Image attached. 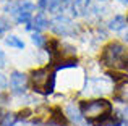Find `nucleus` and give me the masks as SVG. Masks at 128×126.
<instances>
[{
    "label": "nucleus",
    "instance_id": "1",
    "mask_svg": "<svg viewBox=\"0 0 128 126\" xmlns=\"http://www.w3.org/2000/svg\"><path fill=\"white\" fill-rule=\"evenodd\" d=\"M102 63L112 69H125L128 66V52L126 47L118 42L106 45L102 52Z\"/></svg>",
    "mask_w": 128,
    "mask_h": 126
},
{
    "label": "nucleus",
    "instance_id": "2",
    "mask_svg": "<svg viewBox=\"0 0 128 126\" xmlns=\"http://www.w3.org/2000/svg\"><path fill=\"white\" fill-rule=\"evenodd\" d=\"M110 112V104L104 99H97V100H88L81 104V113L88 120H102L109 115Z\"/></svg>",
    "mask_w": 128,
    "mask_h": 126
},
{
    "label": "nucleus",
    "instance_id": "3",
    "mask_svg": "<svg viewBox=\"0 0 128 126\" xmlns=\"http://www.w3.org/2000/svg\"><path fill=\"white\" fill-rule=\"evenodd\" d=\"M31 82H32L34 91L42 92V94H49V92L54 91L55 76H54V73H50L47 68H42V69H38V71L32 73Z\"/></svg>",
    "mask_w": 128,
    "mask_h": 126
},
{
    "label": "nucleus",
    "instance_id": "4",
    "mask_svg": "<svg viewBox=\"0 0 128 126\" xmlns=\"http://www.w3.org/2000/svg\"><path fill=\"white\" fill-rule=\"evenodd\" d=\"M50 29L58 36H72L75 34V24L66 16H57L50 21Z\"/></svg>",
    "mask_w": 128,
    "mask_h": 126
},
{
    "label": "nucleus",
    "instance_id": "5",
    "mask_svg": "<svg viewBox=\"0 0 128 126\" xmlns=\"http://www.w3.org/2000/svg\"><path fill=\"white\" fill-rule=\"evenodd\" d=\"M88 94H106V92L110 91V82L107 81L106 78H97V79H89L88 81Z\"/></svg>",
    "mask_w": 128,
    "mask_h": 126
},
{
    "label": "nucleus",
    "instance_id": "6",
    "mask_svg": "<svg viewBox=\"0 0 128 126\" xmlns=\"http://www.w3.org/2000/svg\"><path fill=\"white\" fill-rule=\"evenodd\" d=\"M10 84H12V89L16 92V94H21V92L26 91V84H28V81H26V76L23 74V73H12V76H10Z\"/></svg>",
    "mask_w": 128,
    "mask_h": 126
},
{
    "label": "nucleus",
    "instance_id": "7",
    "mask_svg": "<svg viewBox=\"0 0 128 126\" xmlns=\"http://www.w3.org/2000/svg\"><path fill=\"white\" fill-rule=\"evenodd\" d=\"M66 117L75 125H84V117H83V113H80L78 107H75L73 104H70L68 107H66Z\"/></svg>",
    "mask_w": 128,
    "mask_h": 126
},
{
    "label": "nucleus",
    "instance_id": "8",
    "mask_svg": "<svg viewBox=\"0 0 128 126\" xmlns=\"http://www.w3.org/2000/svg\"><path fill=\"white\" fill-rule=\"evenodd\" d=\"M65 0H39V6L49 11H58Z\"/></svg>",
    "mask_w": 128,
    "mask_h": 126
},
{
    "label": "nucleus",
    "instance_id": "9",
    "mask_svg": "<svg viewBox=\"0 0 128 126\" xmlns=\"http://www.w3.org/2000/svg\"><path fill=\"white\" fill-rule=\"evenodd\" d=\"M115 99L118 102H123V104H128V81H123L122 84L117 87L115 92Z\"/></svg>",
    "mask_w": 128,
    "mask_h": 126
},
{
    "label": "nucleus",
    "instance_id": "10",
    "mask_svg": "<svg viewBox=\"0 0 128 126\" xmlns=\"http://www.w3.org/2000/svg\"><path fill=\"white\" fill-rule=\"evenodd\" d=\"M126 21L123 16H114L112 19L109 21V28L112 29V31H122L123 28H125Z\"/></svg>",
    "mask_w": 128,
    "mask_h": 126
},
{
    "label": "nucleus",
    "instance_id": "11",
    "mask_svg": "<svg viewBox=\"0 0 128 126\" xmlns=\"http://www.w3.org/2000/svg\"><path fill=\"white\" fill-rule=\"evenodd\" d=\"M47 26H49V21L46 19V16H44L42 13L34 18V28H36V31H42V29H46Z\"/></svg>",
    "mask_w": 128,
    "mask_h": 126
},
{
    "label": "nucleus",
    "instance_id": "12",
    "mask_svg": "<svg viewBox=\"0 0 128 126\" xmlns=\"http://www.w3.org/2000/svg\"><path fill=\"white\" fill-rule=\"evenodd\" d=\"M88 5H89V0H75L73 13H75V15H81V13L88 8Z\"/></svg>",
    "mask_w": 128,
    "mask_h": 126
},
{
    "label": "nucleus",
    "instance_id": "13",
    "mask_svg": "<svg viewBox=\"0 0 128 126\" xmlns=\"http://www.w3.org/2000/svg\"><path fill=\"white\" fill-rule=\"evenodd\" d=\"M5 42L10 45V47H15V49H23L24 47V44H23L18 37H15V36H8V37L5 39Z\"/></svg>",
    "mask_w": 128,
    "mask_h": 126
},
{
    "label": "nucleus",
    "instance_id": "14",
    "mask_svg": "<svg viewBox=\"0 0 128 126\" xmlns=\"http://www.w3.org/2000/svg\"><path fill=\"white\" fill-rule=\"evenodd\" d=\"M16 21L21 23V24H28V23H31V13L18 11V13H16Z\"/></svg>",
    "mask_w": 128,
    "mask_h": 126
},
{
    "label": "nucleus",
    "instance_id": "15",
    "mask_svg": "<svg viewBox=\"0 0 128 126\" xmlns=\"http://www.w3.org/2000/svg\"><path fill=\"white\" fill-rule=\"evenodd\" d=\"M15 123H16L15 115H5L2 120V126H15Z\"/></svg>",
    "mask_w": 128,
    "mask_h": 126
},
{
    "label": "nucleus",
    "instance_id": "16",
    "mask_svg": "<svg viewBox=\"0 0 128 126\" xmlns=\"http://www.w3.org/2000/svg\"><path fill=\"white\" fill-rule=\"evenodd\" d=\"M31 41L34 42L38 47H42V45H44V37H42L41 34H36V32H34V34L31 36Z\"/></svg>",
    "mask_w": 128,
    "mask_h": 126
},
{
    "label": "nucleus",
    "instance_id": "17",
    "mask_svg": "<svg viewBox=\"0 0 128 126\" xmlns=\"http://www.w3.org/2000/svg\"><path fill=\"white\" fill-rule=\"evenodd\" d=\"M5 86H6V79H5V76L0 73V89H3Z\"/></svg>",
    "mask_w": 128,
    "mask_h": 126
},
{
    "label": "nucleus",
    "instance_id": "18",
    "mask_svg": "<svg viewBox=\"0 0 128 126\" xmlns=\"http://www.w3.org/2000/svg\"><path fill=\"white\" fill-rule=\"evenodd\" d=\"M3 65H5V54L0 50V66H3Z\"/></svg>",
    "mask_w": 128,
    "mask_h": 126
},
{
    "label": "nucleus",
    "instance_id": "19",
    "mask_svg": "<svg viewBox=\"0 0 128 126\" xmlns=\"http://www.w3.org/2000/svg\"><path fill=\"white\" fill-rule=\"evenodd\" d=\"M120 2H122V3H128V0H120Z\"/></svg>",
    "mask_w": 128,
    "mask_h": 126
},
{
    "label": "nucleus",
    "instance_id": "20",
    "mask_svg": "<svg viewBox=\"0 0 128 126\" xmlns=\"http://www.w3.org/2000/svg\"><path fill=\"white\" fill-rule=\"evenodd\" d=\"M21 126H32V125H26V123H24V125H21Z\"/></svg>",
    "mask_w": 128,
    "mask_h": 126
},
{
    "label": "nucleus",
    "instance_id": "21",
    "mask_svg": "<svg viewBox=\"0 0 128 126\" xmlns=\"http://www.w3.org/2000/svg\"><path fill=\"white\" fill-rule=\"evenodd\" d=\"M99 2H106V0H99Z\"/></svg>",
    "mask_w": 128,
    "mask_h": 126
}]
</instances>
